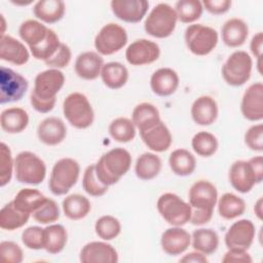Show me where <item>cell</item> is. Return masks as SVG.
Returning a JSON list of instances; mask_svg holds the SVG:
<instances>
[{
    "mask_svg": "<svg viewBox=\"0 0 263 263\" xmlns=\"http://www.w3.org/2000/svg\"><path fill=\"white\" fill-rule=\"evenodd\" d=\"M65 84V75L59 69L49 68L38 73L30 95L32 107L39 113L50 112L57 102V95Z\"/></svg>",
    "mask_w": 263,
    "mask_h": 263,
    "instance_id": "cell-1",
    "label": "cell"
},
{
    "mask_svg": "<svg viewBox=\"0 0 263 263\" xmlns=\"http://www.w3.org/2000/svg\"><path fill=\"white\" fill-rule=\"evenodd\" d=\"M98 179L106 186L116 184L130 168L132 155L124 148H113L95 163Z\"/></svg>",
    "mask_w": 263,
    "mask_h": 263,
    "instance_id": "cell-2",
    "label": "cell"
},
{
    "mask_svg": "<svg viewBox=\"0 0 263 263\" xmlns=\"http://www.w3.org/2000/svg\"><path fill=\"white\" fill-rule=\"evenodd\" d=\"M178 22L175 8L167 3L156 4L146 16L144 29L146 33L154 38H166L171 36Z\"/></svg>",
    "mask_w": 263,
    "mask_h": 263,
    "instance_id": "cell-3",
    "label": "cell"
},
{
    "mask_svg": "<svg viewBox=\"0 0 263 263\" xmlns=\"http://www.w3.org/2000/svg\"><path fill=\"white\" fill-rule=\"evenodd\" d=\"M63 113L68 122L78 129L89 127L95 119L90 102L85 95L77 91L68 95L64 100Z\"/></svg>",
    "mask_w": 263,
    "mask_h": 263,
    "instance_id": "cell-4",
    "label": "cell"
},
{
    "mask_svg": "<svg viewBox=\"0 0 263 263\" xmlns=\"http://www.w3.org/2000/svg\"><path fill=\"white\" fill-rule=\"evenodd\" d=\"M80 174L79 163L70 157L59 159L52 166L48 187L54 195H65L77 183Z\"/></svg>",
    "mask_w": 263,
    "mask_h": 263,
    "instance_id": "cell-5",
    "label": "cell"
},
{
    "mask_svg": "<svg viewBox=\"0 0 263 263\" xmlns=\"http://www.w3.org/2000/svg\"><path fill=\"white\" fill-rule=\"evenodd\" d=\"M14 175L20 183L38 185L46 176L45 162L31 151H22L14 158Z\"/></svg>",
    "mask_w": 263,
    "mask_h": 263,
    "instance_id": "cell-6",
    "label": "cell"
},
{
    "mask_svg": "<svg viewBox=\"0 0 263 263\" xmlns=\"http://www.w3.org/2000/svg\"><path fill=\"white\" fill-rule=\"evenodd\" d=\"M184 39L190 52L198 57H203L216 48L219 36L218 32L210 26L192 24L186 28Z\"/></svg>",
    "mask_w": 263,
    "mask_h": 263,
    "instance_id": "cell-7",
    "label": "cell"
},
{
    "mask_svg": "<svg viewBox=\"0 0 263 263\" xmlns=\"http://www.w3.org/2000/svg\"><path fill=\"white\" fill-rule=\"evenodd\" d=\"M156 208L163 220L172 226H183L190 221L191 205L175 193L161 194L157 199Z\"/></svg>",
    "mask_w": 263,
    "mask_h": 263,
    "instance_id": "cell-8",
    "label": "cell"
},
{
    "mask_svg": "<svg viewBox=\"0 0 263 263\" xmlns=\"http://www.w3.org/2000/svg\"><path fill=\"white\" fill-rule=\"evenodd\" d=\"M253 60L243 50L232 52L222 66L221 73L224 81L231 86H241L251 77Z\"/></svg>",
    "mask_w": 263,
    "mask_h": 263,
    "instance_id": "cell-9",
    "label": "cell"
},
{
    "mask_svg": "<svg viewBox=\"0 0 263 263\" xmlns=\"http://www.w3.org/2000/svg\"><path fill=\"white\" fill-rule=\"evenodd\" d=\"M127 43L125 29L115 23H109L101 28L95 37V47L101 55H111L122 49Z\"/></svg>",
    "mask_w": 263,
    "mask_h": 263,
    "instance_id": "cell-10",
    "label": "cell"
},
{
    "mask_svg": "<svg viewBox=\"0 0 263 263\" xmlns=\"http://www.w3.org/2000/svg\"><path fill=\"white\" fill-rule=\"evenodd\" d=\"M28 80L14 70L1 67L0 69V104L13 103L22 100L28 90Z\"/></svg>",
    "mask_w": 263,
    "mask_h": 263,
    "instance_id": "cell-11",
    "label": "cell"
},
{
    "mask_svg": "<svg viewBox=\"0 0 263 263\" xmlns=\"http://www.w3.org/2000/svg\"><path fill=\"white\" fill-rule=\"evenodd\" d=\"M255 235L256 228L254 223L248 219H240L228 228L224 241L227 249L248 251L254 241Z\"/></svg>",
    "mask_w": 263,
    "mask_h": 263,
    "instance_id": "cell-12",
    "label": "cell"
},
{
    "mask_svg": "<svg viewBox=\"0 0 263 263\" xmlns=\"http://www.w3.org/2000/svg\"><path fill=\"white\" fill-rule=\"evenodd\" d=\"M160 55L159 45L151 40L142 38L132 42L125 49V59L132 66L152 64Z\"/></svg>",
    "mask_w": 263,
    "mask_h": 263,
    "instance_id": "cell-13",
    "label": "cell"
},
{
    "mask_svg": "<svg viewBox=\"0 0 263 263\" xmlns=\"http://www.w3.org/2000/svg\"><path fill=\"white\" fill-rule=\"evenodd\" d=\"M188 200L191 209L214 211L218 200L217 188L210 181L198 180L191 185Z\"/></svg>",
    "mask_w": 263,
    "mask_h": 263,
    "instance_id": "cell-14",
    "label": "cell"
},
{
    "mask_svg": "<svg viewBox=\"0 0 263 263\" xmlns=\"http://www.w3.org/2000/svg\"><path fill=\"white\" fill-rule=\"evenodd\" d=\"M240 111L242 116L249 121H261L263 119L262 82H255L246 89L241 98Z\"/></svg>",
    "mask_w": 263,
    "mask_h": 263,
    "instance_id": "cell-15",
    "label": "cell"
},
{
    "mask_svg": "<svg viewBox=\"0 0 263 263\" xmlns=\"http://www.w3.org/2000/svg\"><path fill=\"white\" fill-rule=\"evenodd\" d=\"M110 6L117 18L125 23L136 24L146 15L149 2L146 0H112Z\"/></svg>",
    "mask_w": 263,
    "mask_h": 263,
    "instance_id": "cell-16",
    "label": "cell"
},
{
    "mask_svg": "<svg viewBox=\"0 0 263 263\" xmlns=\"http://www.w3.org/2000/svg\"><path fill=\"white\" fill-rule=\"evenodd\" d=\"M79 260L82 263H117L118 253L105 241H90L81 249Z\"/></svg>",
    "mask_w": 263,
    "mask_h": 263,
    "instance_id": "cell-17",
    "label": "cell"
},
{
    "mask_svg": "<svg viewBox=\"0 0 263 263\" xmlns=\"http://www.w3.org/2000/svg\"><path fill=\"white\" fill-rule=\"evenodd\" d=\"M228 178L231 186L240 193L250 192L258 184L250 162L246 160L234 161L229 168Z\"/></svg>",
    "mask_w": 263,
    "mask_h": 263,
    "instance_id": "cell-18",
    "label": "cell"
},
{
    "mask_svg": "<svg viewBox=\"0 0 263 263\" xmlns=\"http://www.w3.org/2000/svg\"><path fill=\"white\" fill-rule=\"evenodd\" d=\"M160 245L167 255L178 256L183 254L191 245V235L182 226H173L163 231Z\"/></svg>",
    "mask_w": 263,
    "mask_h": 263,
    "instance_id": "cell-19",
    "label": "cell"
},
{
    "mask_svg": "<svg viewBox=\"0 0 263 263\" xmlns=\"http://www.w3.org/2000/svg\"><path fill=\"white\" fill-rule=\"evenodd\" d=\"M140 136L144 144L154 152L166 151L173 142L172 134L162 120L151 127L140 132Z\"/></svg>",
    "mask_w": 263,
    "mask_h": 263,
    "instance_id": "cell-20",
    "label": "cell"
},
{
    "mask_svg": "<svg viewBox=\"0 0 263 263\" xmlns=\"http://www.w3.org/2000/svg\"><path fill=\"white\" fill-rule=\"evenodd\" d=\"M67 136V127L64 121L54 116L43 119L37 127V137L40 142L47 146L61 144Z\"/></svg>",
    "mask_w": 263,
    "mask_h": 263,
    "instance_id": "cell-21",
    "label": "cell"
},
{
    "mask_svg": "<svg viewBox=\"0 0 263 263\" xmlns=\"http://www.w3.org/2000/svg\"><path fill=\"white\" fill-rule=\"evenodd\" d=\"M0 59L22 66L29 61L30 53L23 42L10 35H2L0 39Z\"/></svg>",
    "mask_w": 263,
    "mask_h": 263,
    "instance_id": "cell-22",
    "label": "cell"
},
{
    "mask_svg": "<svg viewBox=\"0 0 263 263\" xmlns=\"http://www.w3.org/2000/svg\"><path fill=\"white\" fill-rule=\"evenodd\" d=\"M179 75L172 68H159L153 72L150 78V87L152 91L159 97H168L173 95L179 86Z\"/></svg>",
    "mask_w": 263,
    "mask_h": 263,
    "instance_id": "cell-23",
    "label": "cell"
},
{
    "mask_svg": "<svg viewBox=\"0 0 263 263\" xmlns=\"http://www.w3.org/2000/svg\"><path fill=\"white\" fill-rule=\"evenodd\" d=\"M104 60L96 51H84L75 61L74 70L78 77L84 80H95L101 75Z\"/></svg>",
    "mask_w": 263,
    "mask_h": 263,
    "instance_id": "cell-24",
    "label": "cell"
},
{
    "mask_svg": "<svg viewBox=\"0 0 263 263\" xmlns=\"http://www.w3.org/2000/svg\"><path fill=\"white\" fill-rule=\"evenodd\" d=\"M190 113L196 124L202 126L211 125L218 117V104L210 96H200L192 103Z\"/></svg>",
    "mask_w": 263,
    "mask_h": 263,
    "instance_id": "cell-25",
    "label": "cell"
},
{
    "mask_svg": "<svg viewBox=\"0 0 263 263\" xmlns=\"http://www.w3.org/2000/svg\"><path fill=\"white\" fill-rule=\"evenodd\" d=\"M249 36V27L247 23L238 17L229 18L221 28L222 41L228 47L241 46Z\"/></svg>",
    "mask_w": 263,
    "mask_h": 263,
    "instance_id": "cell-26",
    "label": "cell"
},
{
    "mask_svg": "<svg viewBox=\"0 0 263 263\" xmlns=\"http://www.w3.org/2000/svg\"><path fill=\"white\" fill-rule=\"evenodd\" d=\"M29 124L28 112L20 107L4 109L0 115L1 128L8 134H18L27 128Z\"/></svg>",
    "mask_w": 263,
    "mask_h": 263,
    "instance_id": "cell-27",
    "label": "cell"
},
{
    "mask_svg": "<svg viewBox=\"0 0 263 263\" xmlns=\"http://www.w3.org/2000/svg\"><path fill=\"white\" fill-rule=\"evenodd\" d=\"M66 6L62 0H39L34 4V15L45 24H54L65 14Z\"/></svg>",
    "mask_w": 263,
    "mask_h": 263,
    "instance_id": "cell-28",
    "label": "cell"
},
{
    "mask_svg": "<svg viewBox=\"0 0 263 263\" xmlns=\"http://www.w3.org/2000/svg\"><path fill=\"white\" fill-rule=\"evenodd\" d=\"M100 76L108 88L118 89L127 82L128 70L119 62H109L104 64Z\"/></svg>",
    "mask_w": 263,
    "mask_h": 263,
    "instance_id": "cell-29",
    "label": "cell"
},
{
    "mask_svg": "<svg viewBox=\"0 0 263 263\" xmlns=\"http://www.w3.org/2000/svg\"><path fill=\"white\" fill-rule=\"evenodd\" d=\"M168 164L175 175L186 177L194 172L196 167V159L189 150L179 148L170 154Z\"/></svg>",
    "mask_w": 263,
    "mask_h": 263,
    "instance_id": "cell-30",
    "label": "cell"
},
{
    "mask_svg": "<svg viewBox=\"0 0 263 263\" xmlns=\"http://www.w3.org/2000/svg\"><path fill=\"white\" fill-rule=\"evenodd\" d=\"M161 166L162 162L159 156L152 152H145L137 158L135 173L139 179L149 181L158 176L161 171Z\"/></svg>",
    "mask_w": 263,
    "mask_h": 263,
    "instance_id": "cell-31",
    "label": "cell"
},
{
    "mask_svg": "<svg viewBox=\"0 0 263 263\" xmlns=\"http://www.w3.org/2000/svg\"><path fill=\"white\" fill-rule=\"evenodd\" d=\"M160 120L158 109L151 103L144 102L138 104L132 113V121L139 132L151 127Z\"/></svg>",
    "mask_w": 263,
    "mask_h": 263,
    "instance_id": "cell-32",
    "label": "cell"
},
{
    "mask_svg": "<svg viewBox=\"0 0 263 263\" xmlns=\"http://www.w3.org/2000/svg\"><path fill=\"white\" fill-rule=\"evenodd\" d=\"M47 199V197L37 189L24 188L20 190L13 198L15 208L24 213L32 215Z\"/></svg>",
    "mask_w": 263,
    "mask_h": 263,
    "instance_id": "cell-33",
    "label": "cell"
},
{
    "mask_svg": "<svg viewBox=\"0 0 263 263\" xmlns=\"http://www.w3.org/2000/svg\"><path fill=\"white\" fill-rule=\"evenodd\" d=\"M62 208L67 218L71 220H81L88 215L91 210V204L87 197L74 193L64 198Z\"/></svg>",
    "mask_w": 263,
    "mask_h": 263,
    "instance_id": "cell-34",
    "label": "cell"
},
{
    "mask_svg": "<svg viewBox=\"0 0 263 263\" xmlns=\"http://www.w3.org/2000/svg\"><path fill=\"white\" fill-rule=\"evenodd\" d=\"M191 245L195 251L208 256L217 251L219 235L214 229L198 228L191 234Z\"/></svg>",
    "mask_w": 263,
    "mask_h": 263,
    "instance_id": "cell-35",
    "label": "cell"
},
{
    "mask_svg": "<svg viewBox=\"0 0 263 263\" xmlns=\"http://www.w3.org/2000/svg\"><path fill=\"white\" fill-rule=\"evenodd\" d=\"M49 28L36 20H27L22 23L18 29L20 37L30 47L41 43L47 36Z\"/></svg>",
    "mask_w": 263,
    "mask_h": 263,
    "instance_id": "cell-36",
    "label": "cell"
},
{
    "mask_svg": "<svg viewBox=\"0 0 263 263\" xmlns=\"http://www.w3.org/2000/svg\"><path fill=\"white\" fill-rule=\"evenodd\" d=\"M68 233L61 224H51L44 228V250L49 254L61 253L67 245Z\"/></svg>",
    "mask_w": 263,
    "mask_h": 263,
    "instance_id": "cell-37",
    "label": "cell"
},
{
    "mask_svg": "<svg viewBox=\"0 0 263 263\" xmlns=\"http://www.w3.org/2000/svg\"><path fill=\"white\" fill-rule=\"evenodd\" d=\"M30 216V214L17 210L11 200L0 210V227L8 231L18 229L27 224Z\"/></svg>",
    "mask_w": 263,
    "mask_h": 263,
    "instance_id": "cell-38",
    "label": "cell"
},
{
    "mask_svg": "<svg viewBox=\"0 0 263 263\" xmlns=\"http://www.w3.org/2000/svg\"><path fill=\"white\" fill-rule=\"evenodd\" d=\"M218 213L226 219L232 220L241 216L246 211V201L236 194L224 193L218 200Z\"/></svg>",
    "mask_w": 263,
    "mask_h": 263,
    "instance_id": "cell-39",
    "label": "cell"
},
{
    "mask_svg": "<svg viewBox=\"0 0 263 263\" xmlns=\"http://www.w3.org/2000/svg\"><path fill=\"white\" fill-rule=\"evenodd\" d=\"M136 126L132 119L126 117H117L109 124V134L111 138L119 143H128L136 137Z\"/></svg>",
    "mask_w": 263,
    "mask_h": 263,
    "instance_id": "cell-40",
    "label": "cell"
},
{
    "mask_svg": "<svg viewBox=\"0 0 263 263\" xmlns=\"http://www.w3.org/2000/svg\"><path fill=\"white\" fill-rule=\"evenodd\" d=\"M218 139L209 132H198L191 140V147L193 151L202 157H210L218 150Z\"/></svg>",
    "mask_w": 263,
    "mask_h": 263,
    "instance_id": "cell-41",
    "label": "cell"
},
{
    "mask_svg": "<svg viewBox=\"0 0 263 263\" xmlns=\"http://www.w3.org/2000/svg\"><path fill=\"white\" fill-rule=\"evenodd\" d=\"M178 21L184 24H191L197 21L203 11V7L198 0H180L175 4Z\"/></svg>",
    "mask_w": 263,
    "mask_h": 263,
    "instance_id": "cell-42",
    "label": "cell"
},
{
    "mask_svg": "<svg viewBox=\"0 0 263 263\" xmlns=\"http://www.w3.org/2000/svg\"><path fill=\"white\" fill-rule=\"evenodd\" d=\"M60 44H61V41L58 34L52 29H49L46 38L38 45L30 47L29 49L33 58H35L36 60L45 62L54 54Z\"/></svg>",
    "mask_w": 263,
    "mask_h": 263,
    "instance_id": "cell-43",
    "label": "cell"
},
{
    "mask_svg": "<svg viewBox=\"0 0 263 263\" xmlns=\"http://www.w3.org/2000/svg\"><path fill=\"white\" fill-rule=\"evenodd\" d=\"M95 231L103 240H112L119 235L121 231V224L117 218L111 215H105L97 220L95 224Z\"/></svg>",
    "mask_w": 263,
    "mask_h": 263,
    "instance_id": "cell-44",
    "label": "cell"
},
{
    "mask_svg": "<svg viewBox=\"0 0 263 263\" xmlns=\"http://www.w3.org/2000/svg\"><path fill=\"white\" fill-rule=\"evenodd\" d=\"M82 187L88 195L93 197L102 196L108 191V186L104 185L97 177L95 163L85 168L82 177Z\"/></svg>",
    "mask_w": 263,
    "mask_h": 263,
    "instance_id": "cell-45",
    "label": "cell"
},
{
    "mask_svg": "<svg viewBox=\"0 0 263 263\" xmlns=\"http://www.w3.org/2000/svg\"><path fill=\"white\" fill-rule=\"evenodd\" d=\"M14 172V159L10 148L5 144H0V187H4L11 180Z\"/></svg>",
    "mask_w": 263,
    "mask_h": 263,
    "instance_id": "cell-46",
    "label": "cell"
},
{
    "mask_svg": "<svg viewBox=\"0 0 263 263\" xmlns=\"http://www.w3.org/2000/svg\"><path fill=\"white\" fill-rule=\"evenodd\" d=\"M33 219L40 224H51L60 218V208L58 203L50 198H47L45 202L33 214Z\"/></svg>",
    "mask_w": 263,
    "mask_h": 263,
    "instance_id": "cell-47",
    "label": "cell"
},
{
    "mask_svg": "<svg viewBox=\"0 0 263 263\" xmlns=\"http://www.w3.org/2000/svg\"><path fill=\"white\" fill-rule=\"evenodd\" d=\"M22 241L30 250L44 249V228L39 226L26 228L22 233Z\"/></svg>",
    "mask_w": 263,
    "mask_h": 263,
    "instance_id": "cell-48",
    "label": "cell"
},
{
    "mask_svg": "<svg viewBox=\"0 0 263 263\" xmlns=\"http://www.w3.org/2000/svg\"><path fill=\"white\" fill-rule=\"evenodd\" d=\"M0 255L2 260L7 263H21L24 259V253L21 247L10 240L0 242Z\"/></svg>",
    "mask_w": 263,
    "mask_h": 263,
    "instance_id": "cell-49",
    "label": "cell"
},
{
    "mask_svg": "<svg viewBox=\"0 0 263 263\" xmlns=\"http://www.w3.org/2000/svg\"><path fill=\"white\" fill-rule=\"evenodd\" d=\"M245 143L253 151H263V124L258 123L250 126L245 134Z\"/></svg>",
    "mask_w": 263,
    "mask_h": 263,
    "instance_id": "cell-50",
    "label": "cell"
},
{
    "mask_svg": "<svg viewBox=\"0 0 263 263\" xmlns=\"http://www.w3.org/2000/svg\"><path fill=\"white\" fill-rule=\"evenodd\" d=\"M71 58H72V52H71L70 47L67 44L61 42V44H60L58 50L54 52V54L51 58H49L47 61H45L44 63L49 68L60 70L69 65Z\"/></svg>",
    "mask_w": 263,
    "mask_h": 263,
    "instance_id": "cell-51",
    "label": "cell"
},
{
    "mask_svg": "<svg viewBox=\"0 0 263 263\" xmlns=\"http://www.w3.org/2000/svg\"><path fill=\"white\" fill-rule=\"evenodd\" d=\"M203 9L212 14H223L227 12L231 7L230 0H204L201 2Z\"/></svg>",
    "mask_w": 263,
    "mask_h": 263,
    "instance_id": "cell-52",
    "label": "cell"
},
{
    "mask_svg": "<svg viewBox=\"0 0 263 263\" xmlns=\"http://www.w3.org/2000/svg\"><path fill=\"white\" fill-rule=\"evenodd\" d=\"M223 263H232V262H242V263H251L253 259L251 255L245 250H237V249H228L225 253L223 259Z\"/></svg>",
    "mask_w": 263,
    "mask_h": 263,
    "instance_id": "cell-53",
    "label": "cell"
},
{
    "mask_svg": "<svg viewBox=\"0 0 263 263\" xmlns=\"http://www.w3.org/2000/svg\"><path fill=\"white\" fill-rule=\"evenodd\" d=\"M214 211H205V210H195L192 209L190 223L193 225H203L211 221L213 217Z\"/></svg>",
    "mask_w": 263,
    "mask_h": 263,
    "instance_id": "cell-54",
    "label": "cell"
},
{
    "mask_svg": "<svg viewBox=\"0 0 263 263\" xmlns=\"http://www.w3.org/2000/svg\"><path fill=\"white\" fill-rule=\"evenodd\" d=\"M250 49L252 54L258 60H262V50H263V33H256L251 40Z\"/></svg>",
    "mask_w": 263,
    "mask_h": 263,
    "instance_id": "cell-55",
    "label": "cell"
},
{
    "mask_svg": "<svg viewBox=\"0 0 263 263\" xmlns=\"http://www.w3.org/2000/svg\"><path fill=\"white\" fill-rule=\"evenodd\" d=\"M255 173V176L257 178L258 184L262 182L263 180V157L261 155L252 157L248 160Z\"/></svg>",
    "mask_w": 263,
    "mask_h": 263,
    "instance_id": "cell-56",
    "label": "cell"
},
{
    "mask_svg": "<svg viewBox=\"0 0 263 263\" xmlns=\"http://www.w3.org/2000/svg\"><path fill=\"white\" fill-rule=\"evenodd\" d=\"M180 262H184V263H208L209 260L206 258V255L194 251L191 253H188L186 255H184L181 259Z\"/></svg>",
    "mask_w": 263,
    "mask_h": 263,
    "instance_id": "cell-57",
    "label": "cell"
},
{
    "mask_svg": "<svg viewBox=\"0 0 263 263\" xmlns=\"http://www.w3.org/2000/svg\"><path fill=\"white\" fill-rule=\"evenodd\" d=\"M254 212L259 220L263 219V198L259 197V199L255 202Z\"/></svg>",
    "mask_w": 263,
    "mask_h": 263,
    "instance_id": "cell-58",
    "label": "cell"
},
{
    "mask_svg": "<svg viewBox=\"0 0 263 263\" xmlns=\"http://www.w3.org/2000/svg\"><path fill=\"white\" fill-rule=\"evenodd\" d=\"M0 16H1V26H2V30H1V36H2V35H5L4 33H5V27H6V25H5V18H4V16H3V14H1Z\"/></svg>",
    "mask_w": 263,
    "mask_h": 263,
    "instance_id": "cell-59",
    "label": "cell"
},
{
    "mask_svg": "<svg viewBox=\"0 0 263 263\" xmlns=\"http://www.w3.org/2000/svg\"><path fill=\"white\" fill-rule=\"evenodd\" d=\"M13 4H15V5H29V4H31L32 3V1H29V2H12Z\"/></svg>",
    "mask_w": 263,
    "mask_h": 263,
    "instance_id": "cell-60",
    "label": "cell"
}]
</instances>
